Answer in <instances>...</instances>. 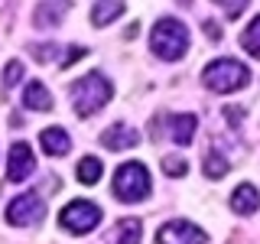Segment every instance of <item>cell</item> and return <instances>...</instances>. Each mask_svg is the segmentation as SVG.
<instances>
[{
  "instance_id": "1",
  "label": "cell",
  "mask_w": 260,
  "mask_h": 244,
  "mask_svg": "<svg viewBox=\"0 0 260 244\" xmlns=\"http://www.w3.org/2000/svg\"><path fill=\"white\" fill-rule=\"evenodd\" d=\"M114 98V85L101 72H88L72 85V104H75L78 117H91Z\"/></svg>"
},
{
  "instance_id": "2",
  "label": "cell",
  "mask_w": 260,
  "mask_h": 244,
  "mask_svg": "<svg viewBox=\"0 0 260 244\" xmlns=\"http://www.w3.org/2000/svg\"><path fill=\"white\" fill-rule=\"evenodd\" d=\"M150 49H153V55H159L166 62L182 59L185 49H189V29H185V23L173 20V16L156 20V26L150 33Z\"/></svg>"
},
{
  "instance_id": "3",
  "label": "cell",
  "mask_w": 260,
  "mask_h": 244,
  "mask_svg": "<svg viewBox=\"0 0 260 244\" xmlns=\"http://www.w3.org/2000/svg\"><path fill=\"white\" fill-rule=\"evenodd\" d=\"M202 81H205V88H211L218 95H231V92H241L250 81V69L238 59H215L205 65Z\"/></svg>"
},
{
  "instance_id": "4",
  "label": "cell",
  "mask_w": 260,
  "mask_h": 244,
  "mask_svg": "<svg viewBox=\"0 0 260 244\" xmlns=\"http://www.w3.org/2000/svg\"><path fill=\"white\" fill-rule=\"evenodd\" d=\"M114 195L127 205L140 202L150 195V169L143 163H124V166L114 173Z\"/></svg>"
},
{
  "instance_id": "5",
  "label": "cell",
  "mask_w": 260,
  "mask_h": 244,
  "mask_svg": "<svg viewBox=\"0 0 260 244\" xmlns=\"http://www.w3.org/2000/svg\"><path fill=\"white\" fill-rule=\"evenodd\" d=\"M98 222H101V208H98L94 202H88V199H75V202H69V205L59 211V225L65 228V231H72V234L94 231Z\"/></svg>"
},
{
  "instance_id": "6",
  "label": "cell",
  "mask_w": 260,
  "mask_h": 244,
  "mask_svg": "<svg viewBox=\"0 0 260 244\" xmlns=\"http://www.w3.org/2000/svg\"><path fill=\"white\" fill-rule=\"evenodd\" d=\"M43 218V199L36 192H23L7 205V222L16 225V228H26V225H36Z\"/></svg>"
},
{
  "instance_id": "7",
  "label": "cell",
  "mask_w": 260,
  "mask_h": 244,
  "mask_svg": "<svg viewBox=\"0 0 260 244\" xmlns=\"http://www.w3.org/2000/svg\"><path fill=\"white\" fill-rule=\"evenodd\" d=\"M156 244H205V231L185 218H173L156 231Z\"/></svg>"
},
{
  "instance_id": "8",
  "label": "cell",
  "mask_w": 260,
  "mask_h": 244,
  "mask_svg": "<svg viewBox=\"0 0 260 244\" xmlns=\"http://www.w3.org/2000/svg\"><path fill=\"white\" fill-rule=\"evenodd\" d=\"M32 169H36V160H32L29 143L16 140L10 146V153H7V179H10V182H23Z\"/></svg>"
},
{
  "instance_id": "9",
  "label": "cell",
  "mask_w": 260,
  "mask_h": 244,
  "mask_svg": "<svg viewBox=\"0 0 260 244\" xmlns=\"http://www.w3.org/2000/svg\"><path fill=\"white\" fill-rule=\"evenodd\" d=\"M101 143L108 146V150H130V146L140 143V134H137L134 127H127V124H111L101 134Z\"/></svg>"
},
{
  "instance_id": "10",
  "label": "cell",
  "mask_w": 260,
  "mask_h": 244,
  "mask_svg": "<svg viewBox=\"0 0 260 244\" xmlns=\"http://www.w3.org/2000/svg\"><path fill=\"white\" fill-rule=\"evenodd\" d=\"M260 208V192L257 186L250 182H241L238 189L231 192V211H238V215H250V211Z\"/></svg>"
},
{
  "instance_id": "11",
  "label": "cell",
  "mask_w": 260,
  "mask_h": 244,
  "mask_svg": "<svg viewBox=\"0 0 260 244\" xmlns=\"http://www.w3.org/2000/svg\"><path fill=\"white\" fill-rule=\"evenodd\" d=\"M39 143H43V150L49 153V157H62V153H69L72 137L65 134L62 127H46L43 134H39Z\"/></svg>"
},
{
  "instance_id": "12",
  "label": "cell",
  "mask_w": 260,
  "mask_h": 244,
  "mask_svg": "<svg viewBox=\"0 0 260 244\" xmlns=\"http://www.w3.org/2000/svg\"><path fill=\"white\" fill-rule=\"evenodd\" d=\"M23 104L29 111H52V95H49V88L43 81H29L23 88Z\"/></svg>"
},
{
  "instance_id": "13",
  "label": "cell",
  "mask_w": 260,
  "mask_h": 244,
  "mask_svg": "<svg viewBox=\"0 0 260 244\" xmlns=\"http://www.w3.org/2000/svg\"><path fill=\"white\" fill-rule=\"evenodd\" d=\"M195 127H199V120H195V114H173L169 117V137H173L176 143H192V134Z\"/></svg>"
},
{
  "instance_id": "14",
  "label": "cell",
  "mask_w": 260,
  "mask_h": 244,
  "mask_svg": "<svg viewBox=\"0 0 260 244\" xmlns=\"http://www.w3.org/2000/svg\"><path fill=\"white\" fill-rule=\"evenodd\" d=\"M114 244H140L143 238V225L137 222V218H124V222H117V228H114Z\"/></svg>"
},
{
  "instance_id": "15",
  "label": "cell",
  "mask_w": 260,
  "mask_h": 244,
  "mask_svg": "<svg viewBox=\"0 0 260 244\" xmlns=\"http://www.w3.org/2000/svg\"><path fill=\"white\" fill-rule=\"evenodd\" d=\"M75 176H78V182H85V186H94L98 179L104 176V163L98 160V157H81V160H78V169H75Z\"/></svg>"
},
{
  "instance_id": "16",
  "label": "cell",
  "mask_w": 260,
  "mask_h": 244,
  "mask_svg": "<svg viewBox=\"0 0 260 244\" xmlns=\"http://www.w3.org/2000/svg\"><path fill=\"white\" fill-rule=\"evenodd\" d=\"M124 13V4H117V0H108V4H94L91 10V23L94 26H108L111 20H117V16Z\"/></svg>"
},
{
  "instance_id": "17",
  "label": "cell",
  "mask_w": 260,
  "mask_h": 244,
  "mask_svg": "<svg viewBox=\"0 0 260 244\" xmlns=\"http://www.w3.org/2000/svg\"><path fill=\"white\" fill-rule=\"evenodd\" d=\"M65 13H69V4H43L36 10V23L39 26H52V23H59Z\"/></svg>"
},
{
  "instance_id": "18",
  "label": "cell",
  "mask_w": 260,
  "mask_h": 244,
  "mask_svg": "<svg viewBox=\"0 0 260 244\" xmlns=\"http://www.w3.org/2000/svg\"><path fill=\"white\" fill-rule=\"evenodd\" d=\"M241 46L247 49L250 55H257V59H260V16H254L250 26L241 33Z\"/></svg>"
},
{
  "instance_id": "19",
  "label": "cell",
  "mask_w": 260,
  "mask_h": 244,
  "mask_svg": "<svg viewBox=\"0 0 260 244\" xmlns=\"http://www.w3.org/2000/svg\"><path fill=\"white\" fill-rule=\"evenodd\" d=\"M228 169H231V163H228L224 157H218V153H208L205 157V176H211V179H221Z\"/></svg>"
},
{
  "instance_id": "20",
  "label": "cell",
  "mask_w": 260,
  "mask_h": 244,
  "mask_svg": "<svg viewBox=\"0 0 260 244\" xmlns=\"http://www.w3.org/2000/svg\"><path fill=\"white\" fill-rule=\"evenodd\" d=\"M162 173H166V176H185L189 166H185L182 157H166V160H162Z\"/></svg>"
},
{
  "instance_id": "21",
  "label": "cell",
  "mask_w": 260,
  "mask_h": 244,
  "mask_svg": "<svg viewBox=\"0 0 260 244\" xmlns=\"http://www.w3.org/2000/svg\"><path fill=\"white\" fill-rule=\"evenodd\" d=\"M20 78H23V62H16V59H13V62H7V69H4V85H7V88H13Z\"/></svg>"
},
{
  "instance_id": "22",
  "label": "cell",
  "mask_w": 260,
  "mask_h": 244,
  "mask_svg": "<svg viewBox=\"0 0 260 244\" xmlns=\"http://www.w3.org/2000/svg\"><path fill=\"white\" fill-rule=\"evenodd\" d=\"M81 55H85V49H81V46H72L69 52H65V59H62V65H65V69H69V65H75V62L81 59Z\"/></svg>"
},
{
  "instance_id": "23",
  "label": "cell",
  "mask_w": 260,
  "mask_h": 244,
  "mask_svg": "<svg viewBox=\"0 0 260 244\" xmlns=\"http://www.w3.org/2000/svg\"><path fill=\"white\" fill-rule=\"evenodd\" d=\"M205 29H208V39H218V26H215V23H205Z\"/></svg>"
}]
</instances>
